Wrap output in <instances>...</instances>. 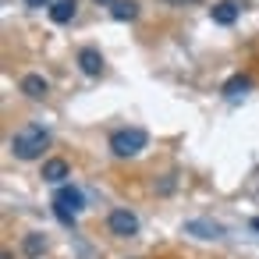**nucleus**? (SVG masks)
<instances>
[{"instance_id":"nucleus-14","label":"nucleus","mask_w":259,"mask_h":259,"mask_svg":"<svg viewBox=\"0 0 259 259\" xmlns=\"http://www.w3.org/2000/svg\"><path fill=\"white\" fill-rule=\"evenodd\" d=\"M25 4H29V8H47L50 0H25Z\"/></svg>"},{"instance_id":"nucleus-10","label":"nucleus","mask_w":259,"mask_h":259,"mask_svg":"<svg viewBox=\"0 0 259 259\" xmlns=\"http://www.w3.org/2000/svg\"><path fill=\"white\" fill-rule=\"evenodd\" d=\"M64 178H68V163H64V160H57V156H54V160H47V163H43V181L61 185Z\"/></svg>"},{"instance_id":"nucleus-4","label":"nucleus","mask_w":259,"mask_h":259,"mask_svg":"<svg viewBox=\"0 0 259 259\" xmlns=\"http://www.w3.org/2000/svg\"><path fill=\"white\" fill-rule=\"evenodd\" d=\"M107 227H110V234H117V238H132V234L139 231V217H135L132 209H110Z\"/></svg>"},{"instance_id":"nucleus-6","label":"nucleus","mask_w":259,"mask_h":259,"mask_svg":"<svg viewBox=\"0 0 259 259\" xmlns=\"http://www.w3.org/2000/svg\"><path fill=\"white\" fill-rule=\"evenodd\" d=\"M209 15H213L217 25H234L238 22V4H234V0H220V4L209 8Z\"/></svg>"},{"instance_id":"nucleus-8","label":"nucleus","mask_w":259,"mask_h":259,"mask_svg":"<svg viewBox=\"0 0 259 259\" xmlns=\"http://www.w3.org/2000/svg\"><path fill=\"white\" fill-rule=\"evenodd\" d=\"M185 231L195 234V238H224V227L220 224H209V220H188Z\"/></svg>"},{"instance_id":"nucleus-11","label":"nucleus","mask_w":259,"mask_h":259,"mask_svg":"<svg viewBox=\"0 0 259 259\" xmlns=\"http://www.w3.org/2000/svg\"><path fill=\"white\" fill-rule=\"evenodd\" d=\"M110 15L117 22H135L139 18V4H135V0H117V4L110 8Z\"/></svg>"},{"instance_id":"nucleus-9","label":"nucleus","mask_w":259,"mask_h":259,"mask_svg":"<svg viewBox=\"0 0 259 259\" xmlns=\"http://www.w3.org/2000/svg\"><path fill=\"white\" fill-rule=\"evenodd\" d=\"M75 11H78V4H75V0H54V8H50V18H54L57 25H68V22L75 18Z\"/></svg>"},{"instance_id":"nucleus-5","label":"nucleus","mask_w":259,"mask_h":259,"mask_svg":"<svg viewBox=\"0 0 259 259\" xmlns=\"http://www.w3.org/2000/svg\"><path fill=\"white\" fill-rule=\"evenodd\" d=\"M78 68H82V71H85L89 78L103 75V57H100V50H93V47L78 50Z\"/></svg>"},{"instance_id":"nucleus-13","label":"nucleus","mask_w":259,"mask_h":259,"mask_svg":"<svg viewBox=\"0 0 259 259\" xmlns=\"http://www.w3.org/2000/svg\"><path fill=\"white\" fill-rule=\"evenodd\" d=\"M22 248H25V255H39V252L47 248V238H43V234H29V238L22 241Z\"/></svg>"},{"instance_id":"nucleus-15","label":"nucleus","mask_w":259,"mask_h":259,"mask_svg":"<svg viewBox=\"0 0 259 259\" xmlns=\"http://www.w3.org/2000/svg\"><path fill=\"white\" fill-rule=\"evenodd\" d=\"M96 4H100V8H114V4H117V0H96Z\"/></svg>"},{"instance_id":"nucleus-1","label":"nucleus","mask_w":259,"mask_h":259,"mask_svg":"<svg viewBox=\"0 0 259 259\" xmlns=\"http://www.w3.org/2000/svg\"><path fill=\"white\" fill-rule=\"evenodd\" d=\"M47 146H50V132L43 124H25L11 135V153L18 160H39Z\"/></svg>"},{"instance_id":"nucleus-2","label":"nucleus","mask_w":259,"mask_h":259,"mask_svg":"<svg viewBox=\"0 0 259 259\" xmlns=\"http://www.w3.org/2000/svg\"><path fill=\"white\" fill-rule=\"evenodd\" d=\"M85 206H82V192L75 188V185H61L57 192H54V213H57V220L61 224H75L78 220V213H82Z\"/></svg>"},{"instance_id":"nucleus-3","label":"nucleus","mask_w":259,"mask_h":259,"mask_svg":"<svg viewBox=\"0 0 259 259\" xmlns=\"http://www.w3.org/2000/svg\"><path fill=\"white\" fill-rule=\"evenodd\" d=\"M146 142H149V135H146L142 128H121V132L110 135L114 156H139V153L146 149Z\"/></svg>"},{"instance_id":"nucleus-12","label":"nucleus","mask_w":259,"mask_h":259,"mask_svg":"<svg viewBox=\"0 0 259 259\" xmlns=\"http://www.w3.org/2000/svg\"><path fill=\"white\" fill-rule=\"evenodd\" d=\"M248 89H252V78H248V75H234V78L224 82V96H241V93H248Z\"/></svg>"},{"instance_id":"nucleus-16","label":"nucleus","mask_w":259,"mask_h":259,"mask_svg":"<svg viewBox=\"0 0 259 259\" xmlns=\"http://www.w3.org/2000/svg\"><path fill=\"white\" fill-rule=\"evenodd\" d=\"M167 4H199V0H167Z\"/></svg>"},{"instance_id":"nucleus-7","label":"nucleus","mask_w":259,"mask_h":259,"mask_svg":"<svg viewBox=\"0 0 259 259\" xmlns=\"http://www.w3.org/2000/svg\"><path fill=\"white\" fill-rule=\"evenodd\" d=\"M18 89H22V93H25V96H29V100H43V96H47V89H50V85H47V78H43V75H25V78H22V85H18Z\"/></svg>"}]
</instances>
